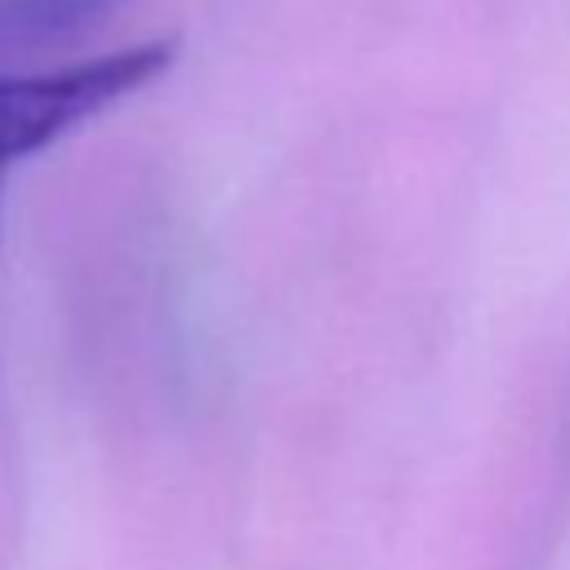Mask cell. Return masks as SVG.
I'll return each mask as SVG.
<instances>
[{"label": "cell", "instance_id": "obj_1", "mask_svg": "<svg viewBox=\"0 0 570 570\" xmlns=\"http://www.w3.org/2000/svg\"><path fill=\"white\" fill-rule=\"evenodd\" d=\"M178 53V40H147L129 49H111L98 58H80L53 71L0 76V191L18 160L36 156L71 125L98 116L125 94L156 80Z\"/></svg>", "mask_w": 570, "mask_h": 570}]
</instances>
